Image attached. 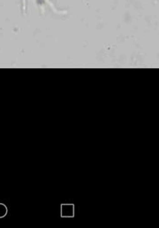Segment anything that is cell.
I'll return each instance as SVG.
<instances>
[{
  "label": "cell",
  "instance_id": "obj_1",
  "mask_svg": "<svg viewBox=\"0 0 159 228\" xmlns=\"http://www.w3.org/2000/svg\"><path fill=\"white\" fill-rule=\"evenodd\" d=\"M62 215L65 217H70L74 215V207L73 205H63L62 207Z\"/></svg>",
  "mask_w": 159,
  "mask_h": 228
},
{
  "label": "cell",
  "instance_id": "obj_2",
  "mask_svg": "<svg viewBox=\"0 0 159 228\" xmlns=\"http://www.w3.org/2000/svg\"><path fill=\"white\" fill-rule=\"evenodd\" d=\"M5 213H6V208L5 207V205L0 204V217L5 216Z\"/></svg>",
  "mask_w": 159,
  "mask_h": 228
}]
</instances>
